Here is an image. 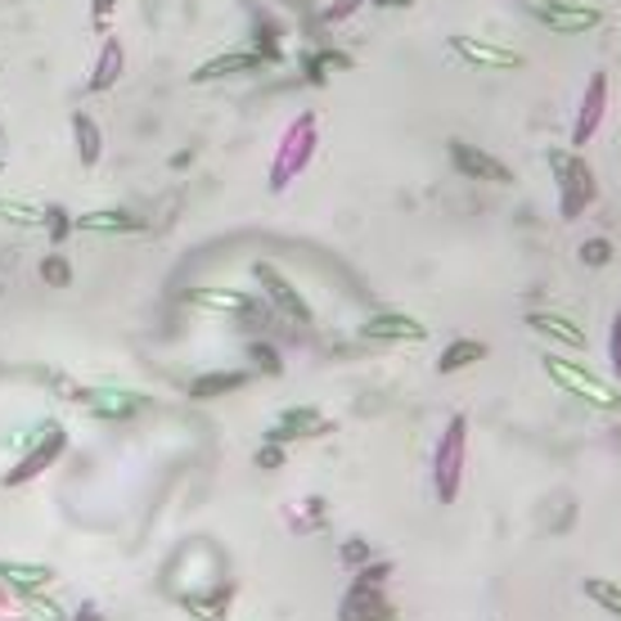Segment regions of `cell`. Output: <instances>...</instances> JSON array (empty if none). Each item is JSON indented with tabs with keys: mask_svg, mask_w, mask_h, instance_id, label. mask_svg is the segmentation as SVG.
Instances as JSON below:
<instances>
[{
	"mask_svg": "<svg viewBox=\"0 0 621 621\" xmlns=\"http://www.w3.org/2000/svg\"><path fill=\"white\" fill-rule=\"evenodd\" d=\"M315 145H320V122L315 113H298L284 131H280V145L271 153V172H266V185L271 194H284L293 181H298L307 167H311V158H315Z\"/></svg>",
	"mask_w": 621,
	"mask_h": 621,
	"instance_id": "obj_1",
	"label": "cell"
},
{
	"mask_svg": "<svg viewBox=\"0 0 621 621\" xmlns=\"http://www.w3.org/2000/svg\"><path fill=\"white\" fill-rule=\"evenodd\" d=\"M549 172H554V185H559V216L581 221L599 199V181L591 172V162L576 149H549Z\"/></svg>",
	"mask_w": 621,
	"mask_h": 621,
	"instance_id": "obj_2",
	"label": "cell"
},
{
	"mask_svg": "<svg viewBox=\"0 0 621 621\" xmlns=\"http://www.w3.org/2000/svg\"><path fill=\"white\" fill-rule=\"evenodd\" d=\"M541 370L549 374V383H554V387L572 392L576 401L595 406V410H621V387H617V383H608V378H599L595 370H585V365L568 361V356L545 351V356H541Z\"/></svg>",
	"mask_w": 621,
	"mask_h": 621,
	"instance_id": "obj_3",
	"label": "cell"
},
{
	"mask_svg": "<svg viewBox=\"0 0 621 621\" xmlns=\"http://www.w3.org/2000/svg\"><path fill=\"white\" fill-rule=\"evenodd\" d=\"M464 464H469V419L464 414H450L446 433L433 450V492L442 505L460 500V486H464Z\"/></svg>",
	"mask_w": 621,
	"mask_h": 621,
	"instance_id": "obj_4",
	"label": "cell"
},
{
	"mask_svg": "<svg viewBox=\"0 0 621 621\" xmlns=\"http://www.w3.org/2000/svg\"><path fill=\"white\" fill-rule=\"evenodd\" d=\"M69 450V433L59 429V423H46V429L37 433V442H32L23 455H18V464L14 469H5V477H0V486H27V482H37L46 469H54L59 464V455Z\"/></svg>",
	"mask_w": 621,
	"mask_h": 621,
	"instance_id": "obj_5",
	"label": "cell"
},
{
	"mask_svg": "<svg viewBox=\"0 0 621 621\" xmlns=\"http://www.w3.org/2000/svg\"><path fill=\"white\" fill-rule=\"evenodd\" d=\"M252 280H257V288H261V298L271 302V311H280L284 320H293V324H311V320H315L311 302L302 298V288L293 284L280 266H271V261H252Z\"/></svg>",
	"mask_w": 621,
	"mask_h": 621,
	"instance_id": "obj_6",
	"label": "cell"
},
{
	"mask_svg": "<svg viewBox=\"0 0 621 621\" xmlns=\"http://www.w3.org/2000/svg\"><path fill=\"white\" fill-rule=\"evenodd\" d=\"M532 14L541 27L559 32V37H585L608 18L599 5H581V0H541V5H532Z\"/></svg>",
	"mask_w": 621,
	"mask_h": 621,
	"instance_id": "obj_7",
	"label": "cell"
},
{
	"mask_svg": "<svg viewBox=\"0 0 621 621\" xmlns=\"http://www.w3.org/2000/svg\"><path fill=\"white\" fill-rule=\"evenodd\" d=\"M446 158H450V167L460 172L464 181H482V185H513L509 162H505V158H496V153H486L482 145L450 140V145H446Z\"/></svg>",
	"mask_w": 621,
	"mask_h": 621,
	"instance_id": "obj_8",
	"label": "cell"
},
{
	"mask_svg": "<svg viewBox=\"0 0 621 621\" xmlns=\"http://www.w3.org/2000/svg\"><path fill=\"white\" fill-rule=\"evenodd\" d=\"M608 73H591V82H585L581 90V104H576V122H572V149H585L595 136H599V126L608 117Z\"/></svg>",
	"mask_w": 621,
	"mask_h": 621,
	"instance_id": "obj_9",
	"label": "cell"
},
{
	"mask_svg": "<svg viewBox=\"0 0 621 621\" xmlns=\"http://www.w3.org/2000/svg\"><path fill=\"white\" fill-rule=\"evenodd\" d=\"M450 50L460 54L469 69H486V73H513L522 69V50L500 46V41H482V37H450Z\"/></svg>",
	"mask_w": 621,
	"mask_h": 621,
	"instance_id": "obj_10",
	"label": "cell"
},
{
	"mask_svg": "<svg viewBox=\"0 0 621 621\" xmlns=\"http://www.w3.org/2000/svg\"><path fill=\"white\" fill-rule=\"evenodd\" d=\"M324 433H334V423L324 419L315 406H288V410H280V419L266 429V442H280V446H288V442H302V437H324Z\"/></svg>",
	"mask_w": 621,
	"mask_h": 621,
	"instance_id": "obj_11",
	"label": "cell"
},
{
	"mask_svg": "<svg viewBox=\"0 0 621 621\" xmlns=\"http://www.w3.org/2000/svg\"><path fill=\"white\" fill-rule=\"evenodd\" d=\"M361 338H370V343H423L429 338V324L406 315V311H378L361 324Z\"/></svg>",
	"mask_w": 621,
	"mask_h": 621,
	"instance_id": "obj_12",
	"label": "cell"
},
{
	"mask_svg": "<svg viewBox=\"0 0 621 621\" xmlns=\"http://www.w3.org/2000/svg\"><path fill=\"white\" fill-rule=\"evenodd\" d=\"M77 401H86V410L95 419H136L140 410H149V397L122 392V387H95V392H82Z\"/></svg>",
	"mask_w": 621,
	"mask_h": 621,
	"instance_id": "obj_13",
	"label": "cell"
},
{
	"mask_svg": "<svg viewBox=\"0 0 621 621\" xmlns=\"http://www.w3.org/2000/svg\"><path fill=\"white\" fill-rule=\"evenodd\" d=\"M271 69L266 59H261L252 46L248 50H225V54H212L208 63L194 69V82H221V77H244V73H261Z\"/></svg>",
	"mask_w": 621,
	"mask_h": 621,
	"instance_id": "obj_14",
	"label": "cell"
},
{
	"mask_svg": "<svg viewBox=\"0 0 621 621\" xmlns=\"http://www.w3.org/2000/svg\"><path fill=\"white\" fill-rule=\"evenodd\" d=\"M338 621H397V608L387 604L383 591H365V585H347L338 604Z\"/></svg>",
	"mask_w": 621,
	"mask_h": 621,
	"instance_id": "obj_15",
	"label": "cell"
},
{
	"mask_svg": "<svg viewBox=\"0 0 621 621\" xmlns=\"http://www.w3.org/2000/svg\"><path fill=\"white\" fill-rule=\"evenodd\" d=\"M527 330L541 334V338H549V343H559V347H568V351H585V347H591V338H585L581 324L572 315H559V311H532L527 315Z\"/></svg>",
	"mask_w": 621,
	"mask_h": 621,
	"instance_id": "obj_16",
	"label": "cell"
},
{
	"mask_svg": "<svg viewBox=\"0 0 621 621\" xmlns=\"http://www.w3.org/2000/svg\"><path fill=\"white\" fill-rule=\"evenodd\" d=\"M122 73H126V50H122V41L113 37V32H104V46H100V54H95V63H90L86 90L104 95V90H113L122 82Z\"/></svg>",
	"mask_w": 621,
	"mask_h": 621,
	"instance_id": "obj_17",
	"label": "cell"
},
{
	"mask_svg": "<svg viewBox=\"0 0 621 621\" xmlns=\"http://www.w3.org/2000/svg\"><path fill=\"white\" fill-rule=\"evenodd\" d=\"M73 231H86V235H140L145 221L126 208H100V212H82L73 216Z\"/></svg>",
	"mask_w": 621,
	"mask_h": 621,
	"instance_id": "obj_18",
	"label": "cell"
},
{
	"mask_svg": "<svg viewBox=\"0 0 621 621\" xmlns=\"http://www.w3.org/2000/svg\"><path fill=\"white\" fill-rule=\"evenodd\" d=\"M54 581V568L46 563H18V559H0V585L14 595H32V591H46Z\"/></svg>",
	"mask_w": 621,
	"mask_h": 621,
	"instance_id": "obj_19",
	"label": "cell"
},
{
	"mask_svg": "<svg viewBox=\"0 0 621 621\" xmlns=\"http://www.w3.org/2000/svg\"><path fill=\"white\" fill-rule=\"evenodd\" d=\"M185 302L208 307V311H225V315H252L257 311V298H248V293H231V288H189Z\"/></svg>",
	"mask_w": 621,
	"mask_h": 621,
	"instance_id": "obj_20",
	"label": "cell"
},
{
	"mask_svg": "<svg viewBox=\"0 0 621 621\" xmlns=\"http://www.w3.org/2000/svg\"><path fill=\"white\" fill-rule=\"evenodd\" d=\"M252 374L248 370H208L199 378H189V397L194 401H221V397H231V392H239Z\"/></svg>",
	"mask_w": 621,
	"mask_h": 621,
	"instance_id": "obj_21",
	"label": "cell"
},
{
	"mask_svg": "<svg viewBox=\"0 0 621 621\" xmlns=\"http://www.w3.org/2000/svg\"><path fill=\"white\" fill-rule=\"evenodd\" d=\"M356 69V59L347 50H334V46H324V50H307L302 54V77L311 86H324L330 82V73H351Z\"/></svg>",
	"mask_w": 621,
	"mask_h": 621,
	"instance_id": "obj_22",
	"label": "cell"
},
{
	"mask_svg": "<svg viewBox=\"0 0 621 621\" xmlns=\"http://www.w3.org/2000/svg\"><path fill=\"white\" fill-rule=\"evenodd\" d=\"M486 347L482 338H450L437 356V374H460V370H473L477 361H486Z\"/></svg>",
	"mask_w": 621,
	"mask_h": 621,
	"instance_id": "obj_23",
	"label": "cell"
},
{
	"mask_svg": "<svg viewBox=\"0 0 621 621\" xmlns=\"http://www.w3.org/2000/svg\"><path fill=\"white\" fill-rule=\"evenodd\" d=\"M73 145H77V162L82 167H95V162L104 158V131L95 122L86 109L73 113Z\"/></svg>",
	"mask_w": 621,
	"mask_h": 621,
	"instance_id": "obj_24",
	"label": "cell"
},
{
	"mask_svg": "<svg viewBox=\"0 0 621 621\" xmlns=\"http://www.w3.org/2000/svg\"><path fill=\"white\" fill-rule=\"evenodd\" d=\"M235 599V585L231 581H221L212 595H185L181 604L194 612V617H203V621H225V604Z\"/></svg>",
	"mask_w": 621,
	"mask_h": 621,
	"instance_id": "obj_25",
	"label": "cell"
},
{
	"mask_svg": "<svg viewBox=\"0 0 621 621\" xmlns=\"http://www.w3.org/2000/svg\"><path fill=\"white\" fill-rule=\"evenodd\" d=\"M581 591H585V599H595L604 612L621 617V585H612V581H604V576H585Z\"/></svg>",
	"mask_w": 621,
	"mask_h": 621,
	"instance_id": "obj_26",
	"label": "cell"
},
{
	"mask_svg": "<svg viewBox=\"0 0 621 621\" xmlns=\"http://www.w3.org/2000/svg\"><path fill=\"white\" fill-rule=\"evenodd\" d=\"M41 231L50 235V244H63L73 235V212L63 208V203H46L41 208Z\"/></svg>",
	"mask_w": 621,
	"mask_h": 621,
	"instance_id": "obj_27",
	"label": "cell"
},
{
	"mask_svg": "<svg viewBox=\"0 0 621 621\" xmlns=\"http://www.w3.org/2000/svg\"><path fill=\"white\" fill-rule=\"evenodd\" d=\"M248 361H252V370H257V374H271V378H280V374H284V356H280L271 343H261V338H252V343H248Z\"/></svg>",
	"mask_w": 621,
	"mask_h": 621,
	"instance_id": "obj_28",
	"label": "cell"
},
{
	"mask_svg": "<svg viewBox=\"0 0 621 621\" xmlns=\"http://www.w3.org/2000/svg\"><path fill=\"white\" fill-rule=\"evenodd\" d=\"M392 572H397V563H392V559H370L365 568H356L351 585H365V591H383Z\"/></svg>",
	"mask_w": 621,
	"mask_h": 621,
	"instance_id": "obj_29",
	"label": "cell"
},
{
	"mask_svg": "<svg viewBox=\"0 0 621 621\" xmlns=\"http://www.w3.org/2000/svg\"><path fill=\"white\" fill-rule=\"evenodd\" d=\"M576 257H581V266H595V271H604L608 261H612V239H604V235H595V239H581Z\"/></svg>",
	"mask_w": 621,
	"mask_h": 621,
	"instance_id": "obj_30",
	"label": "cell"
},
{
	"mask_svg": "<svg viewBox=\"0 0 621 621\" xmlns=\"http://www.w3.org/2000/svg\"><path fill=\"white\" fill-rule=\"evenodd\" d=\"M41 280H46L50 288H69V284H73V266H69V257H59V252L41 257Z\"/></svg>",
	"mask_w": 621,
	"mask_h": 621,
	"instance_id": "obj_31",
	"label": "cell"
},
{
	"mask_svg": "<svg viewBox=\"0 0 621 621\" xmlns=\"http://www.w3.org/2000/svg\"><path fill=\"white\" fill-rule=\"evenodd\" d=\"M0 221H14V225H41V208H32L23 199H0Z\"/></svg>",
	"mask_w": 621,
	"mask_h": 621,
	"instance_id": "obj_32",
	"label": "cell"
},
{
	"mask_svg": "<svg viewBox=\"0 0 621 621\" xmlns=\"http://www.w3.org/2000/svg\"><path fill=\"white\" fill-rule=\"evenodd\" d=\"M343 563L347 568H365L370 559H374V549H370V541H361V536H351V541H343Z\"/></svg>",
	"mask_w": 621,
	"mask_h": 621,
	"instance_id": "obj_33",
	"label": "cell"
},
{
	"mask_svg": "<svg viewBox=\"0 0 621 621\" xmlns=\"http://www.w3.org/2000/svg\"><path fill=\"white\" fill-rule=\"evenodd\" d=\"M608 361H612V383L621 387V307H617L612 330H608Z\"/></svg>",
	"mask_w": 621,
	"mask_h": 621,
	"instance_id": "obj_34",
	"label": "cell"
},
{
	"mask_svg": "<svg viewBox=\"0 0 621 621\" xmlns=\"http://www.w3.org/2000/svg\"><path fill=\"white\" fill-rule=\"evenodd\" d=\"M18 599H27V608L37 612L41 621H69V617H63V608H59V604H50L41 591H32V595H18Z\"/></svg>",
	"mask_w": 621,
	"mask_h": 621,
	"instance_id": "obj_35",
	"label": "cell"
},
{
	"mask_svg": "<svg viewBox=\"0 0 621 621\" xmlns=\"http://www.w3.org/2000/svg\"><path fill=\"white\" fill-rule=\"evenodd\" d=\"M252 464H257V469H266V473L284 469V446H280V442H261V450L252 455Z\"/></svg>",
	"mask_w": 621,
	"mask_h": 621,
	"instance_id": "obj_36",
	"label": "cell"
},
{
	"mask_svg": "<svg viewBox=\"0 0 621 621\" xmlns=\"http://www.w3.org/2000/svg\"><path fill=\"white\" fill-rule=\"evenodd\" d=\"M361 5H370V0H334V5H330V10H324L320 18H324V23H330V27H334V23H347V18H351L356 10H361Z\"/></svg>",
	"mask_w": 621,
	"mask_h": 621,
	"instance_id": "obj_37",
	"label": "cell"
},
{
	"mask_svg": "<svg viewBox=\"0 0 621 621\" xmlns=\"http://www.w3.org/2000/svg\"><path fill=\"white\" fill-rule=\"evenodd\" d=\"M113 10H117V0H90V23L100 27V32H109V18H113Z\"/></svg>",
	"mask_w": 621,
	"mask_h": 621,
	"instance_id": "obj_38",
	"label": "cell"
},
{
	"mask_svg": "<svg viewBox=\"0 0 621 621\" xmlns=\"http://www.w3.org/2000/svg\"><path fill=\"white\" fill-rule=\"evenodd\" d=\"M69 621H104V612L95 608V604H82V608H77V612H73Z\"/></svg>",
	"mask_w": 621,
	"mask_h": 621,
	"instance_id": "obj_39",
	"label": "cell"
},
{
	"mask_svg": "<svg viewBox=\"0 0 621 621\" xmlns=\"http://www.w3.org/2000/svg\"><path fill=\"white\" fill-rule=\"evenodd\" d=\"M370 5H378V10H410L414 0H370Z\"/></svg>",
	"mask_w": 621,
	"mask_h": 621,
	"instance_id": "obj_40",
	"label": "cell"
},
{
	"mask_svg": "<svg viewBox=\"0 0 621 621\" xmlns=\"http://www.w3.org/2000/svg\"><path fill=\"white\" fill-rule=\"evenodd\" d=\"M0 172H5V162H0Z\"/></svg>",
	"mask_w": 621,
	"mask_h": 621,
	"instance_id": "obj_41",
	"label": "cell"
}]
</instances>
